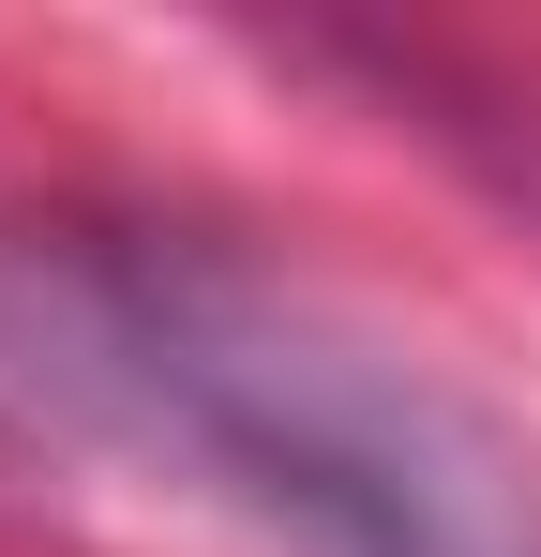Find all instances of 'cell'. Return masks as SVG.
<instances>
[{
  "mask_svg": "<svg viewBox=\"0 0 541 557\" xmlns=\"http://www.w3.org/2000/svg\"><path fill=\"white\" fill-rule=\"evenodd\" d=\"M15 347L30 362H0V392L241 482L316 557H541V467L496 453L422 362H391L376 332L316 317L270 272L90 257Z\"/></svg>",
  "mask_w": 541,
  "mask_h": 557,
  "instance_id": "obj_1",
  "label": "cell"
}]
</instances>
